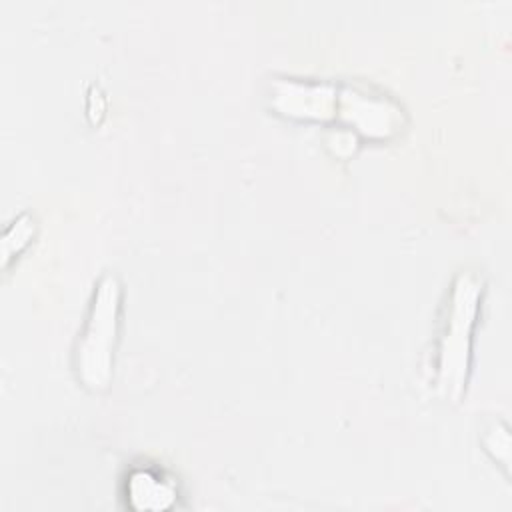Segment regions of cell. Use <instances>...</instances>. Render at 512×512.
Instances as JSON below:
<instances>
[{
	"label": "cell",
	"mask_w": 512,
	"mask_h": 512,
	"mask_svg": "<svg viewBox=\"0 0 512 512\" xmlns=\"http://www.w3.org/2000/svg\"><path fill=\"white\" fill-rule=\"evenodd\" d=\"M122 286L114 274H104L96 286L88 320L76 348V370L82 384L94 392L106 390L112 380L118 336Z\"/></svg>",
	"instance_id": "cell-2"
},
{
	"label": "cell",
	"mask_w": 512,
	"mask_h": 512,
	"mask_svg": "<svg viewBox=\"0 0 512 512\" xmlns=\"http://www.w3.org/2000/svg\"><path fill=\"white\" fill-rule=\"evenodd\" d=\"M482 296V280L474 272H460L452 284L444 328L438 346V392L456 402L466 386L470 366L472 326Z\"/></svg>",
	"instance_id": "cell-1"
},
{
	"label": "cell",
	"mask_w": 512,
	"mask_h": 512,
	"mask_svg": "<svg viewBox=\"0 0 512 512\" xmlns=\"http://www.w3.org/2000/svg\"><path fill=\"white\" fill-rule=\"evenodd\" d=\"M128 504L134 510H166L176 502V486L152 472V470H134L126 482Z\"/></svg>",
	"instance_id": "cell-3"
},
{
	"label": "cell",
	"mask_w": 512,
	"mask_h": 512,
	"mask_svg": "<svg viewBox=\"0 0 512 512\" xmlns=\"http://www.w3.org/2000/svg\"><path fill=\"white\" fill-rule=\"evenodd\" d=\"M32 234H34V220L28 214H22L12 222V226L4 232V238H2L4 264H8V258L12 254H18L30 242Z\"/></svg>",
	"instance_id": "cell-4"
}]
</instances>
